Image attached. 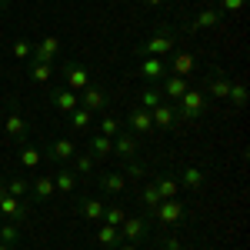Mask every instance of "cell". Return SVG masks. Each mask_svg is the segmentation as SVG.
Wrapping results in <instances>:
<instances>
[{"mask_svg": "<svg viewBox=\"0 0 250 250\" xmlns=\"http://www.w3.org/2000/svg\"><path fill=\"white\" fill-rule=\"evenodd\" d=\"M170 50H177V30H173V27H160V30L150 34L140 47H134L137 57H167Z\"/></svg>", "mask_w": 250, "mask_h": 250, "instance_id": "obj_1", "label": "cell"}, {"mask_svg": "<svg viewBox=\"0 0 250 250\" xmlns=\"http://www.w3.org/2000/svg\"><path fill=\"white\" fill-rule=\"evenodd\" d=\"M30 193H34L37 200H54V197H57L54 177H37V180H30Z\"/></svg>", "mask_w": 250, "mask_h": 250, "instance_id": "obj_21", "label": "cell"}, {"mask_svg": "<svg viewBox=\"0 0 250 250\" xmlns=\"http://www.w3.org/2000/svg\"><path fill=\"white\" fill-rule=\"evenodd\" d=\"M227 100H233V107H244V104H247V83H244V80H233Z\"/></svg>", "mask_w": 250, "mask_h": 250, "instance_id": "obj_33", "label": "cell"}, {"mask_svg": "<svg viewBox=\"0 0 250 250\" xmlns=\"http://www.w3.org/2000/svg\"><path fill=\"white\" fill-rule=\"evenodd\" d=\"M87 150L94 157H104V154H114V137H104V134H94L87 140Z\"/></svg>", "mask_w": 250, "mask_h": 250, "instance_id": "obj_24", "label": "cell"}, {"mask_svg": "<svg viewBox=\"0 0 250 250\" xmlns=\"http://www.w3.org/2000/svg\"><path fill=\"white\" fill-rule=\"evenodd\" d=\"M0 240H3V244H10V247L20 240V230H17V224H14V220H7V224L0 227Z\"/></svg>", "mask_w": 250, "mask_h": 250, "instance_id": "obj_37", "label": "cell"}, {"mask_svg": "<svg viewBox=\"0 0 250 250\" xmlns=\"http://www.w3.org/2000/svg\"><path fill=\"white\" fill-rule=\"evenodd\" d=\"M117 250H137V247H134V244H130V240H127V244L120 240V244H117Z\"/></svg>", "mask_w": 250, "mask_h": 250, "instance_id": "obj_43", "label": "cell"}, {"mask_svg": "<svg viewBox=\"0 0 250 250\" xmlns=\"http://www.w3.org/2000/svg\"><path fill=\"white\" fill-rule=\"evenodd\" d=\"M160 247H164V250H190V247H184L180 240H173V237H167V233L160 237Z\"/></svg>", "mask_w": 250, "mask_h": 250, "instance_id": "obj_42", "label": "cell"}, {"mask_svg": "<svg viewBox=\"0 0 250 250\" xmlns=\"http://www.w3.org/2000/svg\"><path fill=\"white\" fill-rule=\"evenodd\" d=\"M217 10H220L224 17H227V14H240V10H244V0H220Z\"/></svg>", "mask_w": 250, "mask_h": 250, "instance_id": "obj_40", "label": "cell"}, {"mask_svg": "<svg viewBox=\"0 0 250 250\" xmlns=\"http://www.w3.org/2000/svg\"><path fill=\"white\" fill-rule=\"evenodd\" d=\"M70 124H74V127H80V130H87V127H90V124H94V114H90V110H83V107H77V110H70Z\"/></svg>", "mask_w": 250, "mask_h": 250, "instance_id": "obj_35", "label": "cell"}, {"mask_svg": "<svg viewBox=\"0 0 250 250\" xmlns=\"http://www.w3.org/2000/svg\"><path fill=\"white\" fill-rule=\"evenodd\" d=\"M120 237L124 240H144V237H150V220L147 217H124V224H120Z\"/></svg>", "mask_w": 250, "mask_h": 250, "instance_id": "obj_6", "label": "cell"}, {"mask_svg": "<svg viewBox=\"0 0 250 250\" xmlns=\"http://www.w3.org/2000/svg\"><path fill=\"white\" fill-rule=\"evenodd\" d=\"M140 3H147V7H160L164 0H140Z\"/></svg>", "mask_w": 250, "mask_h": 250, "instance_id": "obj_44", "label": "cell"}, {"mask_svg": "<svg viewBox=\"0 0 250 250\" xmlns=\"http://www.w3.org/2000/svg\"><path fill=\"white\" fill-rule=\"evenodd\" d=\"M114 154H120L124 160H134L137 154H140V140H137V134H120L114 137Z\"/></svg>", "mask_w": 250, "mask_h": 250, "instance_id": "obj_14", "label": "cell"}, {"mask_svg": "<svg viewBox=\"0 0 250 250\" xmlns=\"http://www.w3.org/2000/svg\"><path fill=\"white\" fill-rule=\"evenodd\" d=\"M0 213L7 217V220H23L27 217V204L23 200H17V197H10V193H3V200H0Z\"/></svg>", "mask_w": 250, "mask_h": 250, "instance_id": "obj_19", "label": "cell"}, {"mask_svg": "<svg viewBox=\"0 0 250 250\" xmlns=\"http://www.w3.org/2000/svg\"><path fill=\"white\" fill-rule=\"evenodd\" d=\"M50 104L57 107L60 114H70V110L80 107V94L70 90V87H57V90H50Z\"/></svg>", "mask_w": 250, "mask_h": 250, "instance_id": "obj_8", "label": "cell"}, {"mask_svg": "<svg viewBox=\"0 0 250 250\" xmlns=\"http://www.w3.org/2000/svg\"><path fill=\"white\" fill-rule=\"evenodd\" d=\"M150 120H154V130H173V124H177V114H173V104H170V100L157 104L154 110H150Z\"/></svg>", "mask_w": 250, "mask_h": 250, "instance_id": "obj_11", "label": "cell"}, {"mask_svg": "<svg viewBox=\"0 0 250 250\" xmlns=\"http://www.w3.org/2000/svg\"><path fill=\"white\" fill-rule=\"evenodd\" d=\"M193 70H197V54H190V50H170L167 54V74L187 80Z\"/></svg>", "mask_w": 250, "mask_h": 250, "instance_id": "obj_4", "label": "cell"}, {"mask_svg": "<svg viewBox=\"0 0 250 250\" xmlns=\"http://www.w3.org/2000/svg\"><path fill=\"white\" fill-rule=\"evenodd\" d=\"M150 217H154L157 224H164V227H173V224H184V220H187V207H184L177 197H173V200H160V207H154Z\"/></svg>", "mask_w": 250, "mask_h": 250, "instance_id": "obj_3", "label": "cell"}, {"mask_svg": "<svg viewBox=\"0 0 250 250\" xmlns=\"http://www.w3.org/2000/svg\"><path fill=\"white\" fill-rule=\"evenodd\" d=\"M63 80H67L70 90H83V87H90V70H87L83 63L67 60V63H63Z\"/></svg>", "mask_w": 250, "mask_h": 250, "instance_id": "obj_7", "label": "cell"}, {"mask_svg": "<svg viewBox=\"0 0 250 250\" xmlns=\"http://www.w3.org/2000/svg\"><path fill=\"white\" fill-rule=\"evenodd\" d=\"M27 77L34 80L37 87H47V83H50V77H54V67H50V63H40V60H34V63H30V70H27Z\"/></svg>", "mask_w": 250, "mask_h": 250, "instance_id": "obj_22", "label": "cell"}, {"mask_svg": "<svg viewBox=\"0 0 250 250\" xmlns=\"http://www.w3.org/2000/svg\"><path fill=\"white\" fill-rule=\"evenodd\" d=\"M74 173L77 177H90L94 173V154H74Z\"/></svg>", "mask_w": 250, "mask_h": 250, "instance_id": "obj_30", "label": "cell"}, {"mask_svg": "<svg viewBox=\"0 0 250 250\" xmlns=\"http://www.w3.org/2000/svg\"><path fill=\"white\" fill-rule=\"evenodd\" d=\"M3 193H7V190H3V184H0V200H3Z\"/></svg>", "mask_w": 250, "mask_h": 250, "instance_id": "obj_46", "label": "cell"}, {"mask_svg": "<svg viewBox=\"0 0 250 250\" xmlns=\"http://www.w3.org/2000/svg\"><path fill=\"white\" fill-rule=\"evenodd\" d=\"M157 104H164V94H160V87H144V90L137 94V107H144V110H154Z\"/></svg>", "mask_w": 250, "mask_h": 250, "instance_id": "obj_25", "label": "cell"}, {"mask_svg": "<svg viewBox=\"0 0 250 250\" xmlns=\"http://www.w3.org/2000/svg\"><path fill=\"white\" fill-rule=\"evenodd\" d=\"M204 110H207V100H204V90L200 87H187V94L173 104V114H177V120H184V124L200 120Z\"/></svg>", "mask_w": 250, "mask_h": 250, "instance_id": "obj_2", "label": "cell"}, {"mask_svg": "<svg viewBox=\"0 0 250 250\" xmlns=\"http://www.w3.org/2000/svg\"><path fill=\"white\" fill-rule=\"evenodd\" d=\"M3 190L10 193V197H27V193H30V180H23V177H14V180H7V184H3Z\"/></svg>", "mask_w": 250, "mask_h": 250, "instance_id": "obj_31", "label": "cell"}, {"mask_svg": "<svg viewBox=\"0 0 250 250\" xmlns=\"http://www.w3.org/2000/svg\"><path fill=\"white\" fill-rule=\"evenodd\" d=\"M97 127H100V130H97V134H104V137H117L120 134V130H124V127H120V120H117V117H100V124H97Z\"/></svg>", "mask_w": 250, "mask_h": 250, "instance_id": "obj_34", "label": "cell"}, {"mask_svg": "<svg viewBox=\"0 0 250 250\" xmlns=\"http://www.w3.org/2000/svg\"><path fill=\"white\" fill-rule=\"evenodd\" d=\"M220 20H224V14H220L217 7H207V10H200V14L187 23V30H190V34H197V30H213Z\"/></svg>", "mask_w": 250, "mask_h": 250, "instance_id": "obj_12", "label": "cell"}, {"mask_svg": "<svg viewBox=\"0 0 250 250\" xmlns=\"http://www.w3.org/2000/svg\"><path fill=\"white\" fill-rule=\"evenodd\" d=\"M137 74H140L144 80H164L167 77V60L164 57H140Z\"/></svg>", "mask_w": 250, "mask_h": 250, "instance_id": "obj_10", "label": "cell"}, {"mask_svg": "<svg viewBox=\"0 0 250 250\" xmlns=\"http://www.w3.org/2000/svg\"><path fill=\"white\" fill-rule=\"evenodd\" d=\"M147 173V167L140 164V160H127V170H124V177H144Z\"/></svg>", "mask_w": 250, "mask_h": 250, "instance_id": "obj_41", "label": "cell"}, {"mask_svg": "<svg viewBox=\"0 0 250 250\" xmlns=\"http://www.w3.org/2000/svg\"><path fill=\"white\" fill-rule=\"evenodd\" d=\"M57 54H60V40L57 37H43L37 47H34V54H30V57L40 60V63H54V57H57Z\"/></svg>", "mask_w": 250, "mask_h": 250, "instance_id": "obj_18", "label": "cell"}, {"mask_svg": "<svg viewBox=\"0 0 250 250\" xmlns=\"http://www.w3.org/2000/svg\"><path fill=\"white\" fill-rule=\"evenodd\" d=\"M80 107L90 110V114L104 110V107H107V90H100V87H83V90H80Z\"/></svg>", "mask_w": 250, "mask_h": 250, "instance_id": "obj_15", "label": "cell"}, {"mask_svg": "<svg viewBox=\"0 0 250 250\" xmlns=\"http://www.w3.org/2000/svg\"><path fill=\"white\" fill-rule=\"evenodd\" d=\"M0 250H10V244H3V240H0Z\"/></svg>", "mask_w": 250, "mask_h": 250, "instance_id": "obj_45", "label": "cell"}, {"mask_svg": "<svg viewBox=\"0 0 250 250\" xmlns=\"http://www.w3.org/2000/svg\"><path fill=\"white\" fill-rule=\"evenodd\" d=\"M124 237H120V227H110V224H100V230H97V244H104V247H117Z\"/></svg>", "mask_w": 250, "mask_h": 250, "instance_id": "obj_29", "label": "cell"}, {"mask_svg": "<svg viewBox=\"0 0 250 250\" xmlns=\"http://www.w3.org/2000/svg\"><path fill=\"white\" fill-rule=\"evenodd\" d=\"M54 187H57V193H74L77 190V173L74 170H57V177H54Z\"/></svg>", "mask_w": 250, "mask_h": 250, "instance_id": "obj_27", "label": "cell"}, {"mask_svg": "<svg viewBox=\"0 0 250 250\" xmlns=\"http://www.w3.org/2000/svg\"><path fill=\"white\" fill-rule=\"evenodd\" d=\"M3 7H7V0H0V10H3Z\"/></svg>", "mask_w": 250, "mask_h": 250, "instance_id": "obj_47", "label": "cell"}, {"mask_svg": "<svg viewBox=\"0 0 250 250\" xmlns=\"http://www.w3.org/2000/svg\"><path fill=\"white\" fill-rule=\"evenodd\" d=\"M127 127H130L134 134H150V130H154L150 110H144V107H134V110L127 114Z\"/></svg>", "mask_w": 250, "mask_h": 250, "instance_id": "obj_17", "label": "cell"}, {"mask_svg": "<svg viewBox=\"0 0 250 250\" xmlns=\"http://www.w3.org/2000/svg\"><path fill=\"white\" fill-rule=\"evenodd\" d=\"M97 187H100V190H107V193H124V190H127V177H124V173H117V170L100 173V177H97Z\"/></svg>", "mask_w": 250, "mask_h": 250, "instance_id": "obj_20", "label": "cell"}, {"mask_svg": "<svg viewBox=\"0 0 250 250\" xmlns=\"http://www.w3.org/2000/svg\"><path fill=\"white\" fill-rule=\"evenodd\" d=\"M20 164H23L27 170H34V167L40 164V150L37 147H20Z\"/></svg>", "mask_w": 250, "mask_h": 250, "instance_id": "obj_36", "label": "cell"}, {"mask_svg": "<svg viewBox=\"0 0 250 250\" xmlns=\"http://www.w3.org/2000/svg\"><path fill=\"white\" fill-rule=\"evenodd\" d=\"M10 54H14L17 60L30 57V54H34V43H27V40H14V47H10Z\"/></svg>", "mask_w": 250, "mask_h": 250, "instance_id": "obj_39", "label": "cell"}, {"mask_svg": "<svg viewBox=\"0 0 250 250\" xmlns=\"http://www.w3.org/2000/svg\"><path fill=\"white\" fill-rule=\"evenodd\" d=\"M80 213L87 217V220H104V204L97 200V197H80Z\"/></svg>", "mask_w": 250, "mask_h": 250, "instance_id": "obj_26", "label": "cell"}, {"mask_svg": "<svg viewBox=\"0 0 250 250\" xmlns=\"http://www.w3.org/2000/svg\"><path fill=\"white\" fill-rule=\"evenodd\" d=\"M230 74L227 70H220V67H213L210 74H207V94L213 97V100H227V94H230Z\"/></svg>", "mask_w": 250, "mask_h": 250, "instance_id": "obj_5", "label": "cell"}, {"mask_svg": "<svg viewBox=\"0 0 250 250\" xmlns=\"http://www.w3.org/2000/svg\"><path fill=\"white\" fill-rule=\"evenodd\" d=\"M124 207H104V224H110V227H120L124 224Z\"/></svg>", "mask_w": 250, "mask_h": 250, "instance_id": "obj_38", "label": "cell"}, {"mask_svg": "<svg viewBox=\"0 0 250 250\" xmlns=\"http://www.w3.org/2000/svg\"><path fill=\"white\" fill-rule=\"evenodd\" d=\"M43 154L50 157V160H57V164H67V160H74V154H77V144H74L70 137H57Z\"/></svg>", "mask_w": 250, "mask_h": 250, "instance_id": "obj_9", "label": "cell"}, {"mask_svg": "<svg viewBox=\"0 0 250 250\" xmlns=\"http://www.w3.org/2000/svg\"><path fill=\"white\" fill-rule=\"evenodd\" d=\"M187 87H190V80H184V77H173V74H167V77H164V83H160V94H164V100L177 104L180 97L187 94Z\"/></svg>", "mask_w": 250, "mask_h": 250, "instance_id": "obj_13", "label": "cell"}, {"mask_svg": "<svg viewBox=\"0 0 250 250\" xmlns=\"http://www.w3.org/2000/svg\"><path fill=\"white\" fill-rule=\"evenodd\" d=\"M180 180V187H190V190H197L204 180H207V170H200V167H187V170L177 177Z\"/></svg>", "mask_w": 250, "mask_h": 250, "instance_id": "obj_28", "label": "cell"}, {"mask_svg": "<svg viewBox=\"0 0 250 250\" xmlns=\"http://www.w3.org/2000/svg\"><path fill=\"white\" fill-rule=\"evenodd\" d=\"M3 130H7L10 140H20V144H23V140H27V120L10 107V110H7V120H3Z\"/></svg>", "mask_w": 250, "mask_h": 250, "instance_id": "obj_16", "label": "cell"}, {"mask_svg": "<svg viewBox=\"0 0 250 250\" xmlns=\"http://www.w3.org/2000/svg\"><path fill=\"white\" fill-rule=\"evenodd\" d=\"M140 200H144V207H150V210H154V207H160V200H164V197H160V190H157L154 180H150V184L140 190Z\"/></svg>", "mask_w": 250, "mask_h": 250, "instance_id": "obj_32", "label": "cell"}, {"mask_svg": "<svg viewBox=\"0 0 250 250\" xmlns=\"http://www.w3.org/2000/svg\"><path fill=\"white\" fill-rule=\"evenodd\" d=\"M154 184H157V190H160V197H164V200H173V197H177V190H180V180H177L173 173H160Z\"/></svg>", "mask_w": 250, "mask_h": 250, "instance_id": "obj_23", "label": "cell"}]
</instances>
